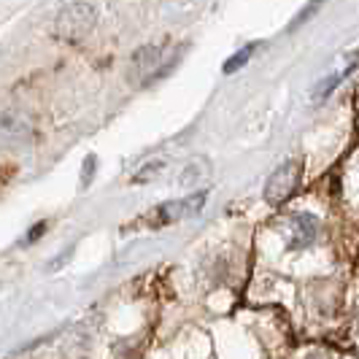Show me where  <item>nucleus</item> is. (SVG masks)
<instances>
[{
    "label": "nucleus",
    "instance_id": "9b49d317",
    "mask_svg": "<svg viewBox=\"0 0 359 359\" xmlns=\"http://www.w3.org/2000/svg\"><path fill=\"white\" fill-rule=\"evenodd\" d=\"M43 230H46V222H41V224H36V230H33V233L27 235V238H25V243H33V241H36L38 235L43 233Z\"/></svg>",
    "mask_w": 359,
    "mask_h": 359
},
{
    "label": "nucleus",
    "instance_id": "0eeeda50",
    "mask_svg": "<svg viewBox=\"0 0 359 359\" xmlns=\"http://www.w3.org/2000/svg\"><path fill=\"white\" fill-rule=\"evenodd\" d=\"M162 62V49L160 46H144L133 54V73L135 79H146V76H154Z\"/></svg>",
    "mask_w": 359,
    "mask_h": 359
},
{
    "label": "nucleus",
    "instance_id": "20e7f679",
    "mask_svg": "<svg viewBox=\"0 0 359 359\" xmlns=\"http://www.w3.org/2000/svg\"><path fill=\"white\" fill-rule=\"evenodd\" d=\"M33 138V122L19 111L0 114V146H25Z\"/></svg>",
    "mask_w": 359,
    "mask_h": 359
},
{
    "label": "nucleus",
    "instance_id": "6e6552de",
    "mask_svg": "<svg viewBox=\"0 0 359 359\" xmlns=\"http://www.w3.org/2000/svg\"><path fill=\"white\" fill-rule=\"evenodd\" d=\"M254 49H257V43H249V46H243L241 52H235L227 62H224V73H235V71H241L249 60H252V54H254Z\"/></svg>",
    "mask_w": 359,
    "mask_h": 359
},
{
    "label": "nucleus",
    "instance_id": "f8f14e48",
    "mask_svg": "<svg viewBox=\"0 0 359 359\" xmlns=\"http://www.w3.org/2000/svg\"><path fill=\"white\" fill-rule=\"evenodd\" d=\"M308 359H330V357H324V354H311Z\"/></svg>",
    "mask_w": 359,
    "mask_h": 359
},
{
    "label": "nucleus",
    "instance_id": "f03ea898",
    "mask_svg": "<svg viewBox=\"0 0 359 359\" xmlns=\"http://www.w3.org/2000/svg\"><path fill=\"white\" fill-rule=\"evenodd\" d=\"M300 176H303V162L300 160H289L281 168H276L270 173L268 184H265V200H268L270 205H281L297 189Z\"/></svg>",
    "mask_w": 359,
    "mask_h": 359
},
{
    "label": "nucleus",
    "instance_id": "7ed1b4c3",
    "mask_svg": "<svg viewBox=\"0 0 359 359\" xmlns=\"http://www.w3.org/2000/svg\"><path fill=\"white\" fill-rule=\"evenodd\" d=\"M357 65H359V52H346L338 57V62L327 71V76H324L322 81L313 87V95H311V100L313 103H322V100H327L332 92L341 87L343 81L351 76V73L357 71Z\"/></svg>",
    "mask_w": 359,
    "mask_h": 359
},
{
    "label": "nucleus",
    "instance_id": "f257e3e1",
    "mask_svg": "<svg viewBox=\"0 0 359 359\" xmlns=\"http://www.w3.org/2000/svg\"><path fill=\"white\" fill-rule=\"evenodd\" d=\"M95 22H97V8L92 3H73V6H65L57 14V19H54V36L60 38V41L76 43V41L90 36Z\"/></svg>",
    "mask_w": 359,
    "mask_h": 359
},
{
    "label": "nucleus",
    "instance_id": "9d476101",
    "mask_svg": "<svg viewBox=\"0 0 359 359\" xmlns=\"http://www.w3.org/2000/svg\"><path fill=\"white\" fill-rule=\"evenodd\" d=\"M95 165H97V160H95V157H87V162H84V173H81V187L90 184V173H95Z\"/></svg>",
    "mask_w": 359,
    "mask_h": 359
},
{
    "label": "nucleus",
    "instance_id": "39448f33",
    "mask_svg": "<svg viewBox=\"0 0 359 359\" xmlns=\"http://www.w3.org/2000/svg\"><path fill=\"white\" fill-rule=\"evenodd\" d=\"M316 238H319V219L316 216H289V249H308Z\"/></svg>",
    "mask_w": 359,
    "mask_h": 359
},
{
    "label": "nucleus",
    "instance_id": "423d86ee",
    "mask_svg": "<svg viewBox=\"0 0 359 359\" xmlns=\"http://www.w3.org/2000/svg\"><path fill=\"white\" fill-rule=\"evenodd\" d=\"M203 203H205V192H198V195H192V198H184V200H176V203H165L157 216H160L162 224H168V222H179L184 216H192L198 214L200 208H203Z\"/></svg>",
    "mask_w": 359,
    "mask_h": 359
},
{
    "label": "nucleus",
    "instance_id": "1a4fd4ad",
    "mask_svg": "<svg viewBox=\"0 0 359 359\" xmlns=\"http://www.w3.org/2000/svg\"><path fill=\"white\" fill-rule=\"evenodd\" d=\"M160 170H162V162H151L141 173H135V181H149V176H154V173H160Z\"/></svg>",
    "mask_w": 359,
    "mask_h": 359
}]
</instances>
